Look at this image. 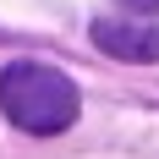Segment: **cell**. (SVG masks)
<instances>
[{
  "mask_svg": "<svg viewBox=\"0 0 159 159\" xmlns=\"http://www.w3.org/2000/svg\"><path fill=\"white\" fill-rule=\"evenodd\" d=\"M77 82L55 71V66H39V61H11L0 71V110L6 121L33 137H55L77 121Z\"/></svg>",
  "mask_w": 159,
  "mask_h": 159,
  "instance_id": "cell-1",
  "label": "cell"
},
{
  "mask_svg": "<svg viewBox=\"0 0 159 159\" xmlns=\"http://www.w3.org/2000/svg\"><path fill=\"white\" fill-rule=\"evenodd\" d=\"M93 44L115 61L132 66H154L159 61V22L154 16H99L93 22Z\"/></svg>",
  "mask_w": 159,
  "mask_h": 159,
  "instance_id": "cell-2",
  "label": "cell"
},
{
  "mask_svg": "<svg viewBox=\"0 0 159 159\" xmlns=\"http://www.w3.org/2000/svg\"><path fill=\"white\" fill-rule=\"evenodd\" d=\"M121 6H132V11H159V0H121Z\"/></svg>",
  "mask_w": 159,
  "mask_h": 159,
  "instance_id": "cell-3",
  "label": "cell"
}]
</instances>
